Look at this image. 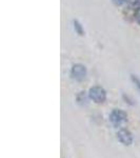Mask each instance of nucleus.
Segmentation results:
<instances>
[{"label": "nucleus", "instance_id": "obj_1", "mask_svg": "<svg viewBox=\"0 0 140 158\" xmlns=\"http://www.w3.org/2000/svg\"><path fill=\"white\" fill-rule=\"evenodd\" d=\"M110 121L116 128L121 127L128 121V114L122 110H113L110 114Z\"/></svg>", "mask_w": 140, "mask_h": 158}, {"label": "nucleus", "instance_id": "obj_2", "mask_svg": "<svg viewBox=\"0 0 140 158\" xmlns=\"http://www.w3.org/2000/svg\"><path fill=\"white\" fill-rule=\"evenodd\" d=\"M89 96L94 102L103 103L106 100V92L101 86H93L89 91Z\"/></svg>", "mask_w": 140, "mask_h": 158}, {"label": "nucleus", "instance_id": "obj_3", "mask_svg": "<svg viewBox=\"0 0 140 158\" xmlns=\"http://www.w3.org/2000/svg\"><path fill=\"white\" fill-rule=\"evenodd\" d=\"M117 139L119 140V142H121L123 146H131L133 143L134 139H133V135L131 132L126 129H120L117 132Z\"/></svg>", "mask_w": 140, "mask_h": 158}, {"label": "nucleus", "instance_id": "obj_4", "mask_svg": "<svg viewBox=\"0 0 140 158\" xmlns=\"http://www.w3.org/2000/svg\"><path fill=\"white\" fill-rule=\"evenodd\" d=\"M71 75L74 79L76 80L80 81V80H83L86 76V68L84 65L80 64H74L73 68H72V71H71Z\"/></svg>", "mask_w": 140, "mask_h": 158}, {"label": "nucleus", "instance_id": "obj_5", "mask_svg": "<svg viewBox=\"0 0 140 158\" xmlns=\"http://www.w3.org/2000/svg\"><path fill=\"white\" fill-rule=\"evenodd\" d=\"M131 79L132 81L134 82V85H136V88L138 89V91L140 92V79L135 75H131Z\"/></svg>", "mask_w": 140, "mask_h": 158}, {"label": "nucleus", "instance_id": "obj_6", "mask_svg": "<svg viewBox=\"0 0 140 158\" xmlns=\"http://www.w3.org/2000/svg\"><path fill=\"white\" fill-rule=\"evenodd\" d=\"M74 24H75V30L77 31L78 33H79L80 35L83 34V31H82V27H81V25L79 24V22L78 21H74Z\"/></svg>", "mask_w": 140, "mask_h": 158}, {"label": "nucleus", "instance_id": "obj_7", "mask_svg": "<svg viewBox=\"0 0 140 158\" xmlns=\"http://www.w3.org/2000/svg\"><path fill=\"white\" fill-rule=\"evenodd\" d=\"M135 19H136V21L140 24V7L137 9L136 12H135Z\"/></svg>", "mask_w": 140, "mask_h": 158}, {"label": "nucleus", "instance_id": "obj_8", "mask_svg": "<svg viewBox=\"0 0 140 158\" xmlns=\"http://www.w3.org/2000/svg\"><path fill=\"white\" fill-rule=\"evenodd\" d=\"M123 1H124V0H114V2H115L116 4H121Z\"/></svg>", "mask_w": 140, "mask_h": 158}]
</instances>
